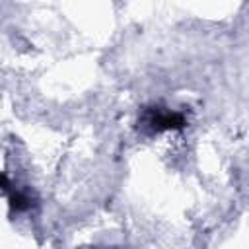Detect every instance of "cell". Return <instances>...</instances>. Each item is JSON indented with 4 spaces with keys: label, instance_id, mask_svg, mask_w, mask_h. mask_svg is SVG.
I'll return each instance as SVG.
<instances>
[{
    "label": "cell",
    "instance_id": "3957f363",
    "mask_svg": "<svg viewBox=\"0 0 249 249\" xmlns=\"http://www.w3.org/2000/svg\"><path fill=\"white\" fill-rule=\"evenodd\" d=\"M8 185H10L8 177H6L4 173H0V189H8Z\"/></svg>",
    "mask_w": 249,
    "mask_h": 249
},
{
    "label": "cell",
    "instance_id": "7a4b0ae2",
    "mask_svg": "<svg viewBox=\"0 0 249 249\" xmlns=\"http://www.w3.org/2000/svg\"><path fill=\"white\" fill-rule=\"evenodd\" d=\"M29 206V198L23 195V193H12L10 195V208L12 210H16V212H19V210H25Z\"/></svg>",
    "mask_w": 249,
    "mask_h": 249
},
{
    "label": "cell",
    "instance_id": "6da1fadb",
    "mask_svg": "<svg viewBox=\"0 0 249 249\" xmlns=\"http://www.w3.org/2000/svg\"><path fill=\"white\" fill-rule=\"evenodd\" d=\"M148 123L154 130H177L185 126V117L177 111H152Z\"/></svg>",
    "mask_w": 249,
    "mask_h": 249
}]
</instances>
